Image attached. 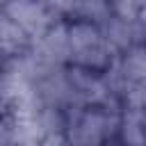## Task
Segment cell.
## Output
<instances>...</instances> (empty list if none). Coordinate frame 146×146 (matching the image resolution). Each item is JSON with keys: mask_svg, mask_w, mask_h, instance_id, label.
I'll return each mask as SVG.
<instances>
[{"mask_svg": "<svg viewBox=\"0 0 146 146\" xmlns=\"http://www.w3.org/2000/svg\"><path fill=\"white\" fill-rule=\"evenodd\" d=\"M0 9H2L5 16H9L11 21H16L25 30V34L27 32L43 34V30L50 23V7H46V5H36V2H11V5H5Z\"/></svg>", "mask_w": 146, "mask_h": 146, "instance_id": "cell-1", "label": "cell"}, {"mask_svg": "<svg viewBox=\"0 0 146 146\" xmlns=\"http://www.w3.org/2000/svg\"><path fill=\"white\" fill-rule=\"evenodd\" d=\"M135 32H137L135 23L123 21L119 16H112L107 21V25H105V41L110 46H114V48H128L132 36H135Z\"/></svg>", "mask_w": 146, "mask_h": 146, "instance_id": "cell-2", "label": "cell"}, {"mask_svg": "<svg viewBox=\"0 0 146 146\" xmlns=\"http://www.w3.org/2000/svg\"><path fill=\"white\" fill-rule=\"evenodd\" d=\"M25 39H27L25 30H23L16 21H11L9 16H5L2 9H0V48H2V50H14V48H18Z\"/></svg>", "mask_w": 146, "mask_h": 146, "instance_id": "cell-3", "label": "cell"}, {"mask_svg": "<svg viewBox=\"0 0 146 146\" xmlns=\"http://www.w3.org/2000/svg\"><path fill=\"white\" fill-rule=\"evenodd\" d=\"M123 73H125V78H130L135 82H144L146 80V50L144 48H132L125 55Z\"/></svg>", "mask_w": 146, "mask_h": 146, "instance_id": "cell-4", "label": "cell"}, {"mask_svg": "<svg viewBox=\"0 0 146 146\" xmlns=\"http://www.w3.org/2000/svg\"><path fill=\"white\" fill-rule=\"evenodd\" d=\"M141 139H144V130H141V125H139V123H135V121L125 123V141H128V144H132V146H137Z\"/></svg>", "mask_w": 146, "mask_h": 146, "instance_id": "cell-5", "label": "cell"}, {"mask_svg": "<svg viewBox=\"0 0 146 146\" xmlns=\"http://www.w3.org/2000/svg\"><path fill=\"white\" fill-rule=\"evenodd\" d=\"M39 146H68V144H66V141H64L59 135H48V137H46V139H43Z\"/></svg>", "mask_w": 146, "mask_h": 146, "instance_id": "cell-6", "label": "cell"}]
</instances>
